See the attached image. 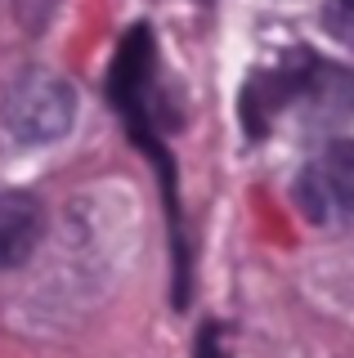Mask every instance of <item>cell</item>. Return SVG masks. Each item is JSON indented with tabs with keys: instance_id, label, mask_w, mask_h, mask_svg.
Returning a JSON list of instances; mask_svg holds the SVG:
<instances>
[{
	"instance_id": "obj_1",
	"label": "cell",
	"mask_w": 354,
	"mask_h": 358,
	"mask_svg": "<svg viewBox=\"0 0 354 358\" xmlns=\"http://www.w3.org/2000/svg\"><path fill=\"white\" fill-rule=\"evenodd\" d=\"M0 117H5V130L14 134L18 143L41 148V143H54L72 130L76 90H72V81H63L59 72H50V67H23L5 90Z\"/></svg>"
},
{
	"instance_id": "obj_2",
	"label": "cell",
	"mask_w": 354,
	"mask_h": 358,
	"mask_svg": "<svg viewBox=\"0 0 354 358\" xmlns=\"http://www.w3.org/2000/svg\"><path fill=\"white\" fill-rule=\"evenodd\" d=\"M305 63H309V54H305V50H292L287 59H278L274 67H260V72L251 76L247 85H242V94H238V117H242V130H247L251 139H260V134L269 130L274 112H283L287 103H296V94H301V76H305Z\"/></svg>"
},
{
	"instance_id": "obj_3",
	"label": "cell",
	"mask_w": 354,
	"mask_h": 358,
	"mask_svg": "<svg viewBox=\"0 0 354 358\" xmlns=\"http://www.w3.org/2000/svg\"><path fill=\"white\" fill-rule=\"evenodd\" d=\"M301 206L309 220H327V206L354 215V139L327 143L318 166L301 175Z\"/></svg>"
},
{
	"instance_id": "obj_4",
	"label": "cell",
	"mask_w": 354,
	"mask_h": 358,
	"mask_svg": "<svg viewBox=\"0 0 354 358\" xmlns=\"http://www.w3.org/2000/svg\"><path fill=\"white\" fill-rule=\"evenodd\" d=\"M41 233H45V210L31 193H0V268H18L36 251Z\"/></svg>"
},
{
	"instance_id": "obj_5",
	"label": "cell",
	"mask_w": 354,
	"mask_h": 358,
	"mask_svg": "<svg viewBox=\"0 0 354 358\" xmlns=\"http://www.w3.org/2000/svg\"><path fill=\"white\" fill-rule=\"evenodd\" d=\"M296 99L309 108L314 121H346L354 112V72L309 54L305 76H301V94Z\"/></svg>"
},
{
	"instance_id": "obj_6",
	"label": "cell",
	"mask_w": 354,
	"mask_h": 358,
	"mask_svg": "<svg viewBox=\"0 0 354 358\" xmlns=\"http://www.w3.org/2000/svg\"><path fill=\"white\" fill-rule=\"evenodd\" d=\"M323 27H327L332 41H341L346 50H354V0H327Z\"/></svg>"
},
{
	"instance_id": "obj_7",
	"label": "cell",
	"mask_w": 354,
	"mask_h": 358,
	"mask_svg": "<svg viewBox=\"0 0 354 358\" xmlns=\"http://www.w3.org/2000/svg\"><path fill=\"white\" fill-rule=\"evenodd\" d=\"M197 358H225V345H220V327L206 322L202 336H197Z\"/></svg>"
}]
</instances>
